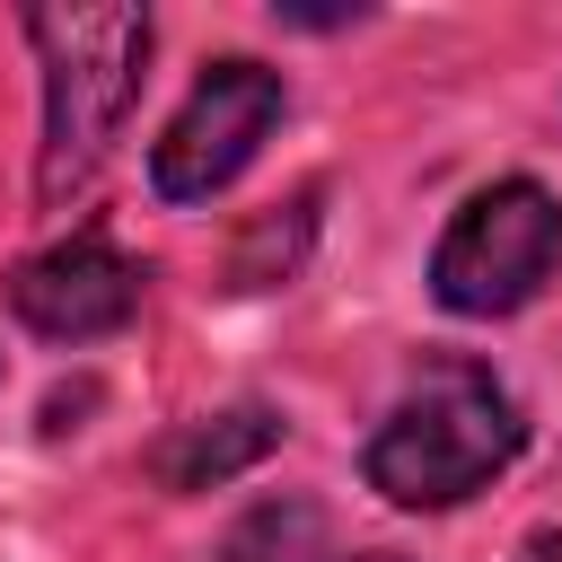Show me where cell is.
<instances>
[{
    "label": "cell",
    "mask_w": 562,
    "mask_h": 562,
    "mask_svg": "<svg viewBox=\"0 0 562 562\" xmlns=\"http://www.w3.org/2000/svg\"><path fill=\"white\" fill-rule=\"evenodd\" d=\"M527 448V413L518 395L483 369V360H422V378L386 404V422L369 430V492L395 509H457L474 501L492 474H509V457Z\"/></svg>",
    "instance_id": "obj_1"
},
{
    "label": "cell",
    "mask_w": 562,
    "mask_h": 562,
    "mask_svg": "<svg viewBox=\"0 0 562 562\" xmlns=\"http://www.w3.org/2000/svg\"><path fill=\"white\" fill-rule=\"evenodd\" d=\"M18 35L44 61V149H35V193L70 202L105 149L123 140V114L140 97L149 61V9H26Z\"/></svg>",
    "instance_id": "obj_2"
},
{
    "label": "cell",
    "mask_w": 562,
    "mask_h": 562,
    "mask_svg": "<svg viewBox=\"0 0 562 562\" xmlns=\"http://www.w3.org/2000/svg\"><path fill=\"white\" fill-rule=\"evenodd\" d=\"M562 263V202L536 176H501L457 202V220L430 246V299L448 316H518Z\"/></svg>",
    "instance_id": "obj_3"
},
{
    "label": "cell",
    "mask_w": 562,
    "mask_h": 562,
    "mask_svg": "<svg viewBox=\"0 0 562 562\" xmlns=\"http://www.w3.org/2000/svg\"><path fill=\"white\" fill-rule=\"evenodd\" d=\"M281 114H290L281 70H263V61H211L193 79V97L167 114L158 149H149L158 202H211V193H228L255 167V149L272 140Z\"/></svg>",
    "instance_id": "obj_4"
},
{
    "label": "cell",
    "mask_w": 562,
    "mask_h": 562,
    "mask_svg": "<svg viewBox=\"0 0 562 562\" xmlns=\"http://www.w3.org/2000/svg\"><path fill=\"white\" fill-rule=\"evenodd\" d=\"M140 281L149 272L114 237L79 228V237H61L9 272V316L44 342H97V334H123L140 316Z\"/></svg>",
    "instance_id": "obj_5"
},
{
    "label": "cell",
    "mask_w": 562,
    "mask_h": 562,
    "mask_svg": "<svg viewBox=\"0 0 562 562\" xmlns=\"http://www.w3.org/2000/svg\"><path fill=\"white\" fill-rule=\"evenodd\" d=\"M272 448H281V413H272V404H228V413L176 422V430L149 448V483H158V492H220V483L255 474Z\"/></svg>",
    "instance_id": "obj_6"
},
{
    "label": "cell",
    "mask_w": 562,
    "mask_h": 562,
    "mask_svg": "<svg viewBox=\"0 0 562 562\" xmlns=\"http://www.w3.org/2000/svg\"><path fill=\"white\" fill-rule=\"evenodd\" d=\"M307 237H316V193H299L290 211H263L237 246H228V290H272L307 263Z\"/></svg>",
    "instance_id": "obj_7"
},
{
    "label": "cell",
    "mask_w": 562,
    "mask_h": 562,
    "mask_svg": "<svg viewBox=\"0 0 562 562\" xmlns=\"http://www.w3.org/2000/svg\"><path fill=\"white\" fill-rule=\"evenodd\" d=\"M307 544H316V501H263L246 527L220 536L211 562H316Z\"/></svg>",
    "instance_id": "obj_8"
},
{
    "label": "cell",
    "mask_w": 562,
    "mask_h": 562,
    "mask_svg": "<svg viewBox=\"0 0 562 562\" xmlns=\"http://www.w3.org/2000/svg\"><path fill=\"white\" fill-rule=\"evenodd\" d=\"M518 562H562V536H553V527H544V536H527V544H518Z\"/></svg>",
    "instance_id": "obj_9"
},
{
    "label": "cell",
    "mask_w": 562,
    "mask_h": 562,
    "mask_svg": "<svg viewBox=\"0 0 562 562\" xmlns=\"http://www.w3.org/2000/svg\"><path fill=\"white\" fill-rule=\"evenodd\" d=\"M316 562H395V553H316Z\"/></svg>",
    "instance_id": "obj_10"
}]
</instances>
